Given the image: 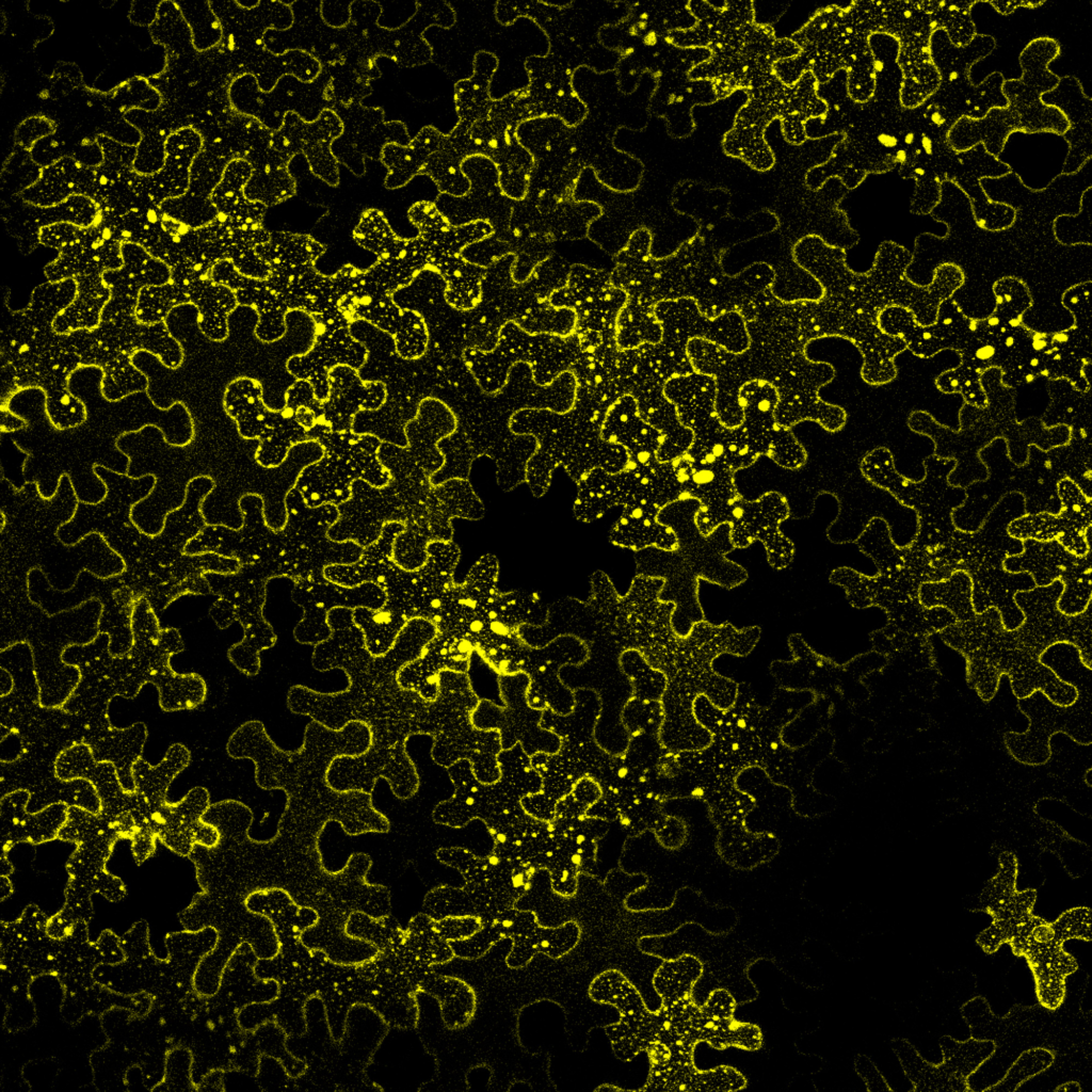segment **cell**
<instances>
[{
  "mask_svg": "<svg viewBox=\"0 0 1092 1092\" xmlns=\"http://www.w3.org/2000/svg\"><path fill=\"white\" fill-rule=\"evenodd\" d=\"M1059 52V45L1051 38L1039 37L1029 42L1019 55L1022 78L1003 81L1002 94L1007 107L1016 115L1022 132L1063 135L1070 129L1064 114L1042 99L1060 81V77L1048 68Z\"/></svg>",
  "mask_w": 1092,
  "mask_h": 1092,
  "instance_id": "1",
  "label": "cell"
},
{
  "mask_svg": "<svg viewBox=\"0 0 1092 1092\" xmlns=\"http://www.w3.org/2000/svg\"><path fill=\"white\" fill-rule=\"evenodd\" d=\"M1008 944L1015 956L1026 960L1039 1002L1048 1010L1058 1009L1065 996V978L1078 964L1056 940L1050 922L1032 913L1019 922Z\"/></svg>",
  "mask_w": 1092,
  "mask_h": 1092,
  "instance_id": "2",
  "label": "cell"
},
{
  "mask_svg": "<svg viewBox=\"0 0 1092 1092\" xmlns=\"http://www.w3.org/2000/svg\"><path fill=\"white\" fill-rule=\"evenodd\" d=\"M1018 707L1028 718L1029 727L1024 733H1008L1005 736L1006 749L1021 764L1044 765L1051 756V737L1062 733L1063 724L1058 716L1060 707L1040 691L1018 698Z\"/></svg>",
  "mask_w": 1092,
  "mask_h": 1092,
  "instance_id": "3",
  "label": "cell"
},
{
  "mask_svg": "<svg viewBox=\"0 0 1092 1092\" xmlns=\"http://www.w3.org/2000/svg\"><path fill=\"white\" fill-rule=\"evenodd\" d=\"M929 41L900 44L898 62L902 81L899 95L901 105L906 109L922 105L942 85L940 73L930 54Z\"/></svg>",
  "mask_w": 1092,
  "mask_h": 1092,
  "instance_id": "4",
  "label": "cell"
},
{
  "mask_svg": "<svg viewBox=\"0 0 1092 1092\" xmlns=\"http://www.w3.org/2000/svg\"><path fill=\"white\" fill-rule=\"evenodd\" d=\"M76 280L77 295L74 302L52 323V328L60 335L96 328L111 296L101 274Z\"/></svg>",
  "mask_w": 1092,
  "mask_h": 1092,
  "instance_id": "5",
  "label": "cell"
},
{
  "mask_svg": "<svg viewBox=\"0 0 1092 1092\" xmlns=\"http://www.w3.org/2000/svg\"><path fill=\"white\" fill-rule=\"evenodd\" d=\"M190 754L183 745H172L164 759L152 767L140 758L133 767L135 794L140 804L149 813L162 806L172 780L189 765Z\"/></svg>",
  "mask_w": 1092,
  "mask_h": 1092,
  "instance_id": "6",
  "label": "cell"
},
{
  "mask_svg": "<svg viewBox=\"0 0 1092 1092\" xmlns=\"http://www.w3.org/2000/svg\"><path fill=\"white\" fill-rule=\"evenodd\" d=\"M237 303L236 293L212 280L194 302L197 306L198 326L208 338L223 340L227 336V316Z\"/></svg>",
  "mask_w": 1092,
  "mask_h": 1092,
  "instance_id": "7",
  "label": "cell"
},
{
  "mask_svg": "<svg viewBox=\"0 0 1092 1092\" xmlns=\"http://www.w3.org/2000/svg\"><path fill=\"white\" fill-rule=\"evenodd\" d=\"M76 295V279L41 285L33 291L29 309L25 314L35 323L52 326L58 316L74 302Z\"/></svg>",
  "mask_w": 1092,
  "mask_h": 1092,
  "instance_id": "8",
  "label": "cell"
},
{
  "mask_svg": "<svg viewBox=\"0 0 1092 1092\" xmlns=\"http://www.w3.org/2000/svg\"><path fill=\"white\" fill-rule=\"evenodd\" d=\"M155 686L159 690L160 706L166 711L191 708L199 705L206 695V685L195 674L173 675Z\"/></svg>",
  "mask_w": 1092,
  "mask_h": 1092,
  "instance_id": "9",
  "label": "cell"
},
{
  "mask_svg": "<svg viewBox=\"0 0 1092 1092\" xmlns=\"http://www.w3.org/2000/svg\"><path fill=\"white\" fill-rule=\"evenodd\" d=\"M188 301L171 284L145 286L140 290L135 307L139 323L152 325L163 323L168 312L178 304Z\"/></svg>",
  "mask_w": 1092,
  "mask_h": 1092,
  "instance_id": "10",
  "label": "cell"
},
{
  "mask_svg": "<svg viewBox=\"0 0 1092 1092\" xmlns=\"http://www.w3.org/2000/svg\"><path fill=\"white\" fill-rule=\"evenodd\" d=\"M46 412L58 429L81 424L86 419V407L65 386L47 390Z\"/></svg>",
  "mask_w": 1092,
  "mask_h": 1092,
  "instance_id": "11",
  "label": "cell"
},
{
  "mask_svg": "<svg viewBox=\"0 0 1092 1092\" xmlns=\"http://www.w3.org/2000/svg\"><path fill=\"white\" fill-rule=\"evenodd\" d=\"M1051 1051L1037 1048L1024 1053L997 1087L987 1090H1014L1025 1080L1047 1069L1053 1062Z\"/></svg>",
  "mask_w": 1092,
  "mask_h": 1092,
  "instance_id": "12",
  "label": "cell"
},
{
  "mask_svg": "<svg viewBox=\"0 0 1092 1092\" xmlns=\"http://www.w3.org/2000/svg\"><path fill=\"white\" fill-rule=\"evenodd\" d=\"M1054 935L1060 943L1069 940L1091 941V909L1076 906L1061 913L1050 922Z\"/></svg>",
  "mask_w": 1092,
  "mask_h": 1092,
  "instance_id": "13",
  "label": "cell"
},
{
  "mask_svg": "<svg viewBox=\"0 0 1092 1092\" xmlns=\"http://www.w3.org/2000/svg\"><path fill=\"white\" fill-rule=\"evenodd\" d=\"M1056 1090H1062V1091H1075V1090H1080V1088H1079V1087H1077V1088H1076V1082H1067V1083H1066V1085L1064 1086V1088H1063V1087H1058V1088H1057Z\"/></svg>",
  "mask_w": 1092,
  "mask_h": 1092,
  "instance_id": "14",
  "label": "cell"
}]
</instances>
